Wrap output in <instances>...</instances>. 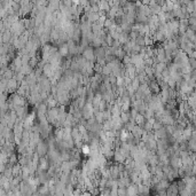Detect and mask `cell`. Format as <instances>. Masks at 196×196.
<instances>
[{"instance_id":"5bb4252c","label":"cell","mask_w":196,"mask_h":196,"mask_svg":"<svg viewBox=\"0 0 196 196\" xmlns=\"http://www.w3.org/2000/svg\"><path fill=\"white\" fill-rule=\"evenodd\" d=\"M139 86H140V82H139V80H138V78L135 77L132 82H131V87H132L134 91H137L138 88H139Z\"/></svg>"},{"instance_id":"8992f818","label":"cell","mask_w":196,"mask_h":196,"mask_svg":"<svg viewBox=\"0 0 196 196\" xmlns=\"http://www.w3.org/2000/svg\"><path fill=\"white\" fill-rule=\"evenodd\" d=\"M142 133H143V128H140V126H138V125H134L133 128L131 130V134H132L135 139H138V140H140Z\"/></svg>"},{"instance_id":"8fae6325","label":"cell","mask_w":196,"mask_h":196,"mask_svg":"<svg viewBox=\"0 0 196 196\" xmlns=\"http://www.w3.org/2000/svg\"><path fill=\"white\" fill-rule=\"evenodd\" d=\"M119 119L122 120V123L125 125L130 122V115L128 113H124V111H120V115H119Z\"/></svg>"},{"instance_id":"30bf717a","label":"cell","mask_w":196,"mask_h":196,"mask_svg":"<svg viewBox=\"0 0 196 196\" xmlns=\"http://www.w3.org/2000/svg\"><path fill=\"white\" fill-rule=\"evenodd\" d=\"M134 123H135V125H138V126L142 128V126H143V124L146 123V118L143 117V115L138 114L137 117L134 118Z\"/></svg>"},{"instance_id":"7a4b0ae2","label":"cell","mask_w":196,"mask_h":196,"mask_svg":"<svg viewBox=\"0 0 196 196\" xmlns=\"http://www.w3.org/2000/svg\"><path fill=\"white\" fill-rule=\"evenodd\" d=\"M80 111H82V118L85 119V120L94 116V109H93L92 103H90V102H86V105L80 109Z\"/></svg>"},{"instance_id":"5b68a950","label":"cell","mask_w":196,"mask_h":196,"mask_svg":"<svg viewBox=\"0 0 196 196\" xmlns=\"http://www.w3.org/2000/svg\"><path fill=\"white\" fill-rule=\"evenodd\" d=\"M147 85H148V87H149V90H150L151 93H154V94H160L161 88H160L158 83L156 82V80H149V82L147 83Z\"/></svg>"},{"instance_id":"3957f363","label":"cell","mask_w":196,"mask_h":196,"mask_svg":"<svg viewBox=\"0 0 196 196\" xmlns=\"http://www.w3.org/2000/svg\"><path fill=\"white\" fill-rule=\"evenodd\" d=\"M36 151H37V155L39 156V157H45V155H47V153H48V146H47V143L45 141H40L38 142L36 145Z\"/></svg>"},{"instance_id":"2e32d148","label":"cell","mask_w":196,"mask_h":196,"mask_svg":"<svg viewBox=\"0 0 196 196\" xmlns=\"http://www.w3.org/2000/svg\"><path fill=\"white\" fill-rule=\"evenodd\" d=\"M30 63H31L32 67H33V65H36V63H37V59H36V57H32V60L30 61Z\"/></svg>"},{"instance_id":"7c38bea8","label":"cell","mask_w":196,"mask_h":196,"mask_svg":"<svg viewBox=\"0 0 196 196\" xmlns=\"http://www.w3.org/2000/svg\"><path fill=\"white\" fill-rule=\"evenodd\" d=\"M134 43L137 44L138 46H140V47H145V38H143V36H138V38L134 40Z\"/></svg>"},{"instance_id":"ac0fdd59","label":"cell","mask_w":196,"mask_h":196,"mask_svg":"<svg viewBox=\"0 0 196 196\" xmlns=\"http://www.w3.org/2000/svg\"><path fill=\"white\" fill-rule=\"evenodd\" d=\"M154 196H158V195H157V194H156V195H154Z\"/></svg>"},{"instance_id":"4fadbf2b","label":"cell","mask_w":196,"mask_h":196,"mask_svg":"<svg viewBox=\"0 0 196 196\" xmlns=\"http://www.w3.org/2000/svg\"><path fill=\"white\" fill-rule=\"evenodd\" d=\"M164 128L163 124L161 123V122H158V120H155L154 124H153V131H158V130H161V128Z\"/></svg>"},{"instance_id":"6da1fadb","label":"cell","mask_w":196,"mask_h":196,"mask_svg":"<svg viewBox=\"0 0 196 196\" xmlns=\"http://www.w3.org/2000/svg\"><path fill=\"white\" fill-rule=\"evenodd\" d=\"M82 56L83 59H85L87 62H91V63H95L96 62L95 54H94V48H93L91 45L84 48V50H83L82 53Z\"/></svg>"},{"instance_id":"277c9868","label":"cell","mask_w":196,"mask_h":196,"mask_svg":"<svg viewBox=\"0 0 196 196\" xmlns=\"http://www.w3.org/2000/svg\"><path fill=\"white\" fill-rule=\"evenodd\" d=\"M38 165H39V170L40 171H47V170L50 169V161L47 160V157H39Z\"/></svg>"},{"instance_id":"ba28073f","label":"cell","mask_w":196,"mask_h":196,"mask_svg":"<svg viewBox=\"0 0 196 196\" xmlns=\"http://www.w3.org/2000/svg\"><path fill=\"white\" fill-rule=\"evenodd\" d=\"M57 53H59L62 57H68L69 56V48H68L67 43L59 46V48H57Z\"/></svg>"},{"instance_id":"52a82bcc","label":"cell","mask_w":196,"mask_h":196,"mask_svg":"<svg viewBox=\"0 0 196 196\" xmlns=\"http://www.w3.org/2000/svg\"><path fill=\"white\" fill-rule=\"evenodd\" d=\"M166 68H168V67H166V63H163V62L156 63L155 65L153 67V69H154V75H161Z\"/></svg>"},{"instance_id":"9a60e30c","label":"cell","mask_w":196,"mask_h":196,"mask_svg":"<svg viewBox=\"0 0 196 196\" xmlns=\"http://www.w3.org/2000/svg\"><path fill=\"white\" fill-rule=\"evenodd\" d=\"M82 153L84 155H90V146H88V143H84L82 146Z\"/></svg>"},{"instance_id":"e0dca14e","label":"cell","mask_w":196,"mask_h":196,"mask_svg":"<svg viewBox=\"0 0 196 196\" xmlns=\"http://www.w3.org/2000/svg\"><path fill=\"white\" fill-rule=\"evenodd\" d=\"M33 196H41V195H39V194H36V195H33Z\"/></svg>"},{"instance_id":"9c48e42d","label":"cell","mask_w":196,"mask_h":196,"mask_svg":"<svg viewBox=\"0 0 196 196\" xmlns=\"http://www.w3.org/2000/svg\"><path fill=\"white\" fill-rule=\"evenodd\" d=\"M128 40H130V38H128V33L122 32V33H119V35H118V39H117V41H118V43L122 46L125 45V44H126Z\"/></svg>"}]
</instances>
